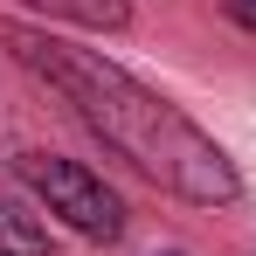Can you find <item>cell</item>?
<instances>
[{
  "mask_svg": "<svg viewBox=\"0 0 256 256\" xmlns=\"http://www.w3.org/2000/svg\"><path fill=\"white\" fill-rule=\"evenodd\" d=\"M0 42L14 48L118 160H132L146 180H160L166 194L194 201V208H228L242 194L228 152L214 146L208 132L194 125L180 104H166L160 90H146L118 62H104L97 48H76V42H62V35H48V28H28V21H0Z\"/></svg>",
  "mask_w": 256,
  "mask_h": 256,
  "instance_id": "1",
  "label": "cell"
},
{
  "mask_svg": "<svg viewBox=\"0 0 256 256\" xmlns=\"http://www.w3.org/2000/svg\"><path fill=\"white\" fill-rule=\"evenodd\" d=\"M21 180L48 201V214H62V222H70L76 236H90V242H111V236L125 228V201H118L90 166H76V160L21 152Z\"/></svg>",
  "mask_w": 256,
  "mask_h": 256,
  "instance_id": "2",
  "label": "cell"
},
{
  "mask_svg": "<svg viewBox=\"0 0 256 256\" xmlns=\"http://www.w3.org/2000/svg\"><path fill=\"white\" fill-rule=\"evenodd\" d=\"M0 256H48V236L35 214H21L14 201H0Z\"/></svg>",
  "mask_w": 256,
  "mask_h": 256,
  "instance_id": "3",
  "label": "cell"
},
{
  "mask_svg": "<svg viewBox=\"0 0 256 256\" xmlns=\"http://www.w3.org/2000/svg\"><path fill=\"white\" fill-rule=\"evenodd\" d=\"M28 7H48L62 21H84V28H125V0H28Z\"/></svg>",
  "mask_w": 256,
  "mask_h": 256,
  "instance_id": "4",
  "label": "cell"
},
{
  "mask_svg": "<svg viewBox=\"0 0 256 256\" xmlns=\"http://www.w3.org/2000/svg\"><path fill=\"white\" fill-rule=\"evenodd\" d=\"M228 14H236L242 28H256V0H228Z\"/></svg>",
  "mask_w": 256,
  "mask_h": 256,
  "instance_id": "5",
  "label": "cell"
}]
</instances>
